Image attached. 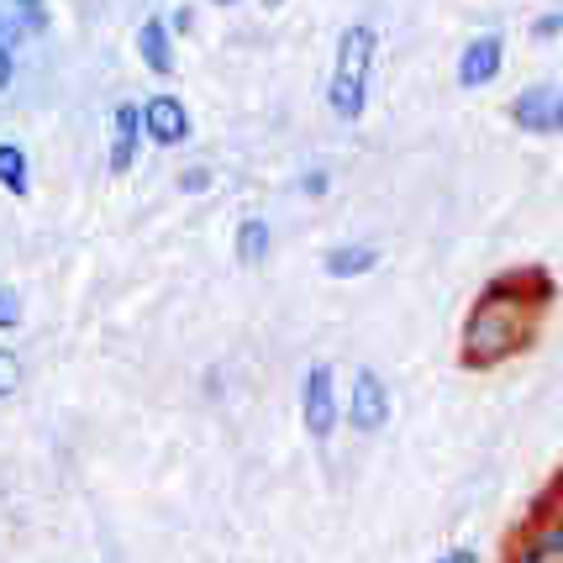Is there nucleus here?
Instances as JSON below:
<instances>
[{"label": "nucleus", "mask_w": 563, "mask_h": 563, "mask_svg": "<svg viewBox=\"0 0 563 563\" xmlns=\"http://www.w3.org/2000/svg\"><path fill=\"white\" fill-rule=\"evenodd\" d=\"M26 185H32V164H26V147H22V143H0V190L22 200Z\"/></svg>", "instance_id": "f8f14e48"}, {"label": "nucleus", "mask_w": 563, "mask_h": 563, "mask_svg": "<svg viewBox=\"0 0 563 563\" xmlns=\"http://www.w3.org/2000/svg\"><path fill=\"white\" fill-rule=\"evenodd\" d=\"M217 5H238V0H217Z\"/></svg>", "instance_id": "5701e85b"}, {"label": "nucleus", "mask_w": 563, "mask_h": 563, "mask_svg": "<svg viewBox=\"0 0 563 563\" xmlns=\"http://www.w3.org/2000/svg\"><path fill=\"white\" fill-rule=\"evenodd\" d=\"M137 58L153 74H174V32L164 26V16H147L137 26Z\"/></svg>", "instance_id": "1a4fd4ad"}, {"label": "nucleus", "mask_w": 563, "mask_h": 563, "mask_svg": "<svg viewBox=\"0 0 563 563\" xmlns=\"http://www.w3.org/2000/svg\"><path fill=\"white\" fill-rule=\"evenodd\" d=\"M527 538L538 542L542 559H548V563H563V506H559L553 516H542V521L532 527V532H527Z\"/></svg>", "instance_id": "ddd939ff"}, {"label": "nucleus", "mask_w": 563, "mask_h": 563, "mask_svg": "<svg viewBox=\"0 0 563 563\" xmlns=\"http://www.w3.org/2000/svg\"><path fill=\"white\" fill-rule=\"evenodd\" d=\"M500 69H506V37L500 32H479L459 53V90H485V85L500 79Z\"/></svg>", "instance_id": "423d86ee"}, {"label": "nucleus", "mask_w": 563, "mask_h": 563, "mask_svg": "<svg viewBox=\"0 0 563 563\" xmlns=\"http://www.w3.org/2000/svg\"><path fill=\"white\" fill-rule=\"evenodd\" d=\"M190 26H196V11H190V5H179V11H174V22H169V32H190Z\"/></svg>", "instance_id": "412c9836"}, {"label": "nucleus", "mask_w": 563, "mask_h": 563, "mask_svg": "<svg viewBox=\"0 0 563 563\" xmlns=\"http://www.w3.org/2000/svg\"><path fill=\"white\" fill-rule=\"evenodd\" d=\"M16 390H22V358H16L11 347H0V400Z\"/></svg>", "instance_id": "4468645a"}, {"label": "nucleus", "mask_w": 563, "mask_h": 563, "mask_svg": "<svg viewBox=\"0 0 563 563\" xmlns=\"http://www.w3.org/2000/svg\"><path fill=\"white\" fill-rule=\"evenodd\" d=\"M374 64H379V32L374 22H347L332 48L327 74V106L338 122H364L368 96H374Z\"/></svg>", "instance_id": "f03ea898"}, {"label": "nucleus", "mask_w": 563, "mask_h": 563, "mask_svg": "<svg viewBox=\"0 0 563 563\" xmlns=\"http://www.w3.org/2000/svg\"><path fill=\"white\" fill-rule=\"evenodd\" d=\"M343 421L358 438H374V432L390 427V385H385V374H374L368 364L353 368V385H347V400H343Z\"/></svg>", "instance_id": "39448f33"}, {"label": "nucleus", "mask_w": 563, "mask_h": 563, "mask_svg": "<svg viewBox=\"0 0 563 563\" xmlns=\"http://www.w3.org/2000/svg\"><path fill=\"white\" fill-rule=\"evenodd\" d=\"M379 264V247L374 243H338L327 253V274L332 279H358V274H374Z\"/></svg>", "instance_id": "9b49d317"}, {"label": "nucleus", "mask_w": 563, "mask_h": 563, "mask_svg": "<svg viewBox=\"0 0 563 563\" xmlns=\"http://www.w3.org/2000/svg\"><path fill=\"white\" fill-rule=\"evenodd\" d=\"M532 37H538V43H553V37H563V11H542L538 22H532Z\"/></svg>", "instance_id": "f3484780"}, {"label": "nucleus", "mask_w": 563, "mask_h": 563, "mask_svg": "<svg viewBox=\"0 0 563 563\" xmlns=\"http://www.w3.org/2000/svg\"><path fill=\"white\" fill-rule=\"evenodd\" d=\"M432 563H479V548H468V542H459V548H448V553H438Z\"/></svg>", "instance_id": "a211bd4d"}, {"label": "nucleus", "mask_w": 563, "mask_h": 563, "mask_svg": "<svg viewBox=\"0 0 563 563\" xmlns=\"http://www.w3.org/2000/svg\"><path fill=\"white\" fill-rule=\"evenodd\" d=\"M11 79H16V64H11V48H5V43H0V90H5V85H11Z\"/></svg>", "instance_id": "aec40b11"}, {"label": "nucleus", "mask_w": 563, "mask_h": 563, "mask_svg": "<svg viewBox=\"0 0 563 563\" xmlns=\"http://www.w3.org/2000/svg\"><path fill=\"white\" fill-rule=\"evenodd\" d=\"M190 106L179 96H147L143 100V137H153L158 147L190 143Z\"/></svg>", "instance_id": "0eeeda50"}, {"label": "nucleus", "mask_w": 563, "mask_h": 563, "mask_svg": "<svg viewBox=\"0 0 563 563\" xmlns=\"http://www.w3.org/2000/svg\"><path fill=\"white\" fill-rule=\"evenodd\" d=\"M179 190H185V196H206V190H211V169H206V164L179 169Z\"/></svg>", "instance_id": "dca6fc26"}, {"label": "nucleus", "mask_w": 563, "mask_h": 563, "mask_svg": "<svg viewBox=\"0 0 563 563\" xmlns=\"http://www.w3.org/2000/svg\"><path fill=\"white\" fill-rule=\"evenodd\" d=\"M264 5H279V0H264Z\"/></svg>", "instance_id": "b1692460"}, {"label": "nucleus", "mask_w": 563, "mask_h": 563, "mask_svg": "<svg viewBox=\"0 0 563 563\" xmlns=\"http://www.w3.org/2000/svg\"><path fill=\"white\" fill-rule=\"evenodd\" d=\"M16 5H22L26 16H43V0H16Z\"/></svg>", "instance_id": "4be33fe9"}, {"label": "nucleus", "mask_w": 563, "mask_h": 563, "mask_svg": "<svg viewBox=\"0 0 563 563\" xmlns=\"http://www.w3.org/2000/svg\"><path fill=\"white\" fill-rule=\"evenodd\" d=\"M300 427L311 442H332V432L343 427V390H338V368L317 358L300 379Z\"/></svg>", "instance_id": "7ed1b4c3"}, {"label": "nucleus", "mask_w": 563, "mask_h": 563, "mask_svg": "<svg viewBox=\"0 0 563 563\" xmlns=\"http://www.w3.org/2000/svg\"><path fill=\"white\" fill-rule=\"evenodd\" d=\"M16 327H22V295L0 285V332H16Z\"/></svg>", "instance_id": "2eb2a0df"}, {"label": "nucleus", "mask_w": 563, "mask_h": 563, "mask_svg": "<svg viewBox=\"0 0 563 563\" xmlns=\"http://www.w3.org/2000/svg\"><path fill=\"white\" fill-rule=\"evenodd\" d=\"M137 143H143V100H122L111 111V174H132L137 164Z\"/></svg>", "instance_id": "6e6552de"}, {"label": "nucleus", "mask_w": 563, "mask_h": 563, "mask_svg": "<svg viewBox=\"0 0 563 563\" xmlns=\"http://www.w3.org/2000/svg\"><path fill=\"white\" fill-rule=\"evenodd\" d=\"M300 190H306V196H327V169L300 174Z\"/></svg>", "instance_id": "6ab92c4d"}, {"label": "nucleus", "mask_w": 563, "mask_h": 563, "mask_svg": "<svg viewBox=\"0 0 563 563\" xmlns=\"http://www.w3.org/2000/svg\"><path fill=\"white\" fill-rule=\"evenodd\" d=\"M506 117H511V126L527 132V137H563V85L538 79V85L516 90L511 106H506Z\"/></svg>", "instance_id": "20e7f679"}, {"label": "nucleus", "mask_w": 563, "mask_h": 563, "mask_svg": "<svg viewBox=\"0 0 563 563\" xmlns=\"http://www.w3.org/2000/svg\"><path fill=\"white\" fill-rule=\"evenodd\" d=\"M548 306H553V274L548 269H506L500 279H490L464 317L459 364L468 374L511 364L516 353H527L538 343V327Z\"/></svg>", "instance_id": "f257e3e1"}, {"label": "nucleus", "mask_w": 563, "mask_h": 563, "mask_svg": "<svg viewBox=\"0 0 563 563\" xmlns=\"http://www.w3.org/2000/svg\"><path fill=\"white\" fill-rule=\"evenodd\" d=\"M269 247H274V232L264 217H247L243 227H238V243H232V253H238V264L243 269H264L269 264Z\"/></svg>", "instance_id": "9d476101"}]
</instances>
